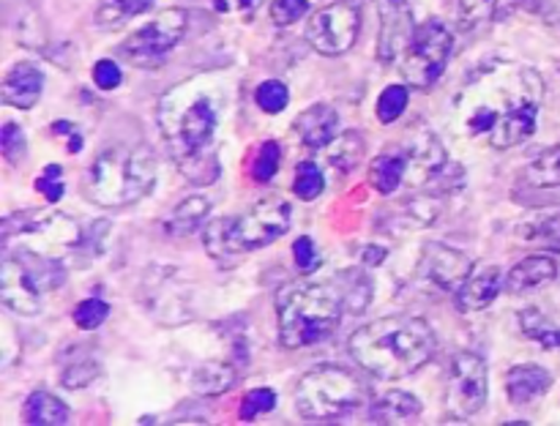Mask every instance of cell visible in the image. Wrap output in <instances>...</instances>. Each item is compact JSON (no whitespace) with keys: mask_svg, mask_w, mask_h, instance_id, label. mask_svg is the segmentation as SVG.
I'll return each instance as SVG.
<instances>
[{"mask_svg":"<svg viewBox=\"0 0 560 426\" xmlns=\"http://www.w3.org/2000/svg\"><path fill=\"white\" fill-rule=\"evenodd\" d=\"M545 82L528 66L492 63L476 71L454 98L457 120L470 137H487L506 151L536 131Z\"/></svg>","mask_w":560,"mask_h":426,"instance_id":"cell-1","label":"cell"},{"mask_svg":"<svg viewBox=\"0 0 560 426\" xmlns=\"http://www.w3.org/2000/svg\"><path fill=\"white\" fill-rule=\"evenodd\" d=\"M222 91L208 80H186L170 87L159 102L162 129L173 162L189 184L208 186L219 178L222 167L213 153V140L222 118Z\"/></svg>","mask_w":560,"mask_h":426,"instance_id":"cell-2","label":"cell"},{"mask_svg":"<svg viewBox=\"0 0 560 426\" xmlns=\"http://www.w3.org/2000/svg\"><path fill=\"white\" fill-rule=\"evenodd\" d=\"M348 350L366 375L394 382L430 364L438 336L424 317L394 315L359 328L350 336Z\"/></svg>","mask_w":560,"mask_h":426,"instance_id":"cell-3","label":"cell"},{"mask_svg":"<svg viewBox=\"0 0 560 426\" xmlns=\"http://www.w3.org/2000/svg\"><path fill=\"white\" fill-rule=\"evenodd\" d=\"M345 311L348 304L334 279L290 284L277 295L279 342L288 350L312 347L337 331Z\"/></svg>","mask_w":560,"mask_h":426,"instance_id":"cell-4","label":"cell"},{"mask_svg":"<svg viewBox=\"0 0 560 426\" xmlns=\"http://www.w3.org/2000/svg\"><path fill=\"white\" fill-rule=\"evenodd\" d=\"M159 164L148 145H113L93 158L85 178L88 200L102 208H126L156 186Z\"/></svg>","mask_w":560,"mask_h":426,"instance_id":"cell-5","label":"cell"},{"mask_svg":"<svg viewBox=\"0 0 560 426\" xmlns=\"http://www.w3.org/2000/svg\"><path fill=\"white\" fill-rule=\"evenodd\" d=\"M293 205L284 197H266L235 218H217L202 229L206 251L219 262H230L246 251L271 246L290 229Z\"/></svg>","mask_w":560,"mask_h":426,"instance_id":"cell-6","label":"cell"},{"mask_svg":"<svg viewBox=\"0 0 560 426\" xmlns=\"http://www.w3.org/2000/svg\"><path fill=\"white\" fill-rule=\"evenodd\" d=\"M370 399V386L345 366H315L295 386V410L301 418L337 421Z\"/></svg>","mask_w":560,"mask_h":426,"instance_id":"cell-7","label":"cell"},{"mask_svg":"<svg viewBox=\"0 0 560 426\" xmlns=\"http://www.w3.org/2000/svg\"><path fill=\"white\" fill-rule=\"evenodd\" d=\"M66 279V271L55 257L22 249L16 257L0 262V298L14 315L36 317L42 311L44 293L55 289Z\"/></svg>","mask_w":560,"mask_h":426,"instance_id":"cell-8","label":"cell"},{"mask_svg":"<svg viewBox=\"0 0 560 426\" xmlns=\"http://www.w3.org/2000/svg\"><path fill=\"white\" fill-rule=\"evenodd\" d=\"M454 36L441 20H427L416 27L402 58V76L416 91H430L446 71Z\"/></svg>","mask_w":560,"mask_h":426,"instance_id":"cell-9","label":"cell"},{"mask_svg":"<svg viewBox=\"0 0 560 426\" xmlns=\"http://www.w3.org/2000/svg\"><path fill=\"white\" fill-rule=\"evenodd\" d=\"M14 235L20 238H33L38 240L36 246L38 255L55 257V249L69 251V249H80L85 246V229L74 222L66 213H55V211H25V213H14L3 222V244H9Z\"/></svg>","mask_w":560,"mask_h":426,"instance_id":"cell-10","label":"cell"},{"mask_svg":"<svg viewBox=\"0 0 560 426\" xmlns=\"http://www.w3.org/2000/svg\"><path fill=\"white\" fill-rule=\"evenodd\" d=\"M361 14H364V0H334L306 22V42L326 58L345 55L359 42Z\"/></svg>","mask_w":560,"mask_h":426,"instance_id":"cell-11","label":"cell"},{"mask_svg":"<svg viewBox=\"0 0 560 426\" xmlns=\"http://www.w3.org/2000/svg\"><path fill=\"white\" fill-rule=\"evenodd\" d=\"M186 27H189V14L184 9L162 11L120 44V55L131 63H156L170 49L178 47L180 38L186 36Z\"/></svg>","mask_w":560,"mask_h":426,"instance_id":"cell-12","label":"cell"},{"mask_svg":"<svg viewBox=\"0 0 560 426\" xmlns=\"http://www.w3.org/2000/svg\"><path fill=\"white\" fill-rule=\"evenodd\" d=\"M487 397H490L487 360L479 353L459 350L448 366V404L457 415L470 418L485 410Z\"/></svg>","mask_w":560,"mask_h":426,"instance_id":"cell-13","label":"cell"},{"mask_svg":"<svg viewBox=\"0 0 560 426\" xmlns=\"http://www.w3.org/2000/svg\"><path fill=\"white\" fill-rule=\"evenodd\" d=\"M474 271L468 255L448 244H427L419 260V279L438 293H457L459 284Z\"/></svg>","mask_w":560,"mask_h":426,"instance_id":"cell-14","label":"cell"},{"mask_svg":"<svg viewBox=\"0 0 560 426\" xmlns=\"http://www.w3.org/2000/svg\"><path fill=\"white\" fill-rule=\"evenodd\" d=\"M381 16V38H377V58L381 63H394L408 49L416 33L413 9L408 0H375Z\"/></svg>","mask_w":560,"mask_h":426,"instance_id":"cell-15","label":"cell"},{"mask_svg":"<svg viewBox=\"0 0 560 426\" xmlns=\"http://www.w3.org/2000/svg\"><path fill=\"white\" fill-rule=\"evenodd\" d=\"M405 151H408V184L413 186L430 184L448 162L446 147L430 129H419L416 137H408Z\"/></svg>","mask_w":560,"mask_h":426,"instance_id":"cell-16","label":"cell"},{"mask_svg":"<svg viewBox=\"0 0 560 426\" xmlns=\"http://www.w3.org/2000/svg\"><path fill=\"white\" fill-rule=\"evenodd\" d=\"M503 284H506V279H503L501 268L479 265L474 268V271L468 273V279L457 287L454 304H457V309L463 311V315H474V311L485 309V306H490L492 300L501 295Z\"/></svg>","mask_w":560,"mask_h":426,"instance_id":"cell-17","label":"cell"},{"mask_svg":"<svg viewBox=\"0 0 560 426\" xmlns=\"http://www.w3.org/2000/svg\"><path fill=\"white\" fill-rule=\"evenodd\" d=\"M558 276V262L552 255H530L520 260L512 271L506 273V289L512 295L534 293L545 287Z\"/></svg>","mask_w":560,"mask_h":426,"instance_id":"cell-18","label":"cell"},{"mask_svg":"<svg viewBox=\"0 0 560 426\" xmlns=\"http://www.w3.org/2000/svg\"><path fill=\"white\" fill-rule=\"evenodd\" d=\"M339 129V115L331 104H315L306 113H301V118L295 120V131H299L301 142L306 147H331V142L337 140Z\"/></svg>","mask_w":560,"mask_h":426,"instance_id":"cell-19","label":"cell"},{"mask_svg":"<svg viewBox=\"0 0 560 426\" xmlns=\"http://www.w3.org/2000/svg\"><path fill=\"white\" fill-rule=\"evenodd\" d=\"M44 71L33 63H16L3 80V102L16 109H31L42 98Z\"/></svg>","mask_w":560,"mask_h":426,"instance_id":"cell-20","label":"cell"},{"mask_svg":"<svg viewBox=\"0 0 560 426\" xmlns=\"http://www.w3.org/2000/svg\"><path fill=\"white\" fill-rule=\"evenodd\" d=\"M552 388L550 369L539 364H520L512 366L506 375V393L512 404H528L534 399L545 397Z\"/></svg>","mask_w":560,"mask_h":426,"instance_id":"cell-21","label":"cell"},{"mask_svg":"<svg viewBox=\"0 0 560 426\" xmlns=\"http://www.w3.org/2000/svg\"><path fill=\"white\" fill-rule=\"evenodd\" d=\"M514 238H517V244L536 246V249L560 251V208L536 211L534 216L517 222Z\"/></svg>","mask_w":560,"mask_h":426,"instance_id":"cell-22","label":"cell"},{"mask_svg":"<svg viewBox=\"0 0 560 426\" xmlns=\"http://www.w3.org/2000/svg\"><path fill=\"white\" fill-rule=\"evenodd\" d=\"M402 180H408V151H405V145L386 147V151L372 158V189L381 191V194H394L402 186Z\"/></svg>","mask_w":560,"mask_h":426,"instance_id":"cell-23","label":"cell"},{"mask_svg":"<svg viewBox=\"0 0 560 426\" xmlns=\"http://www.w3.org/2000/svg\"><path fill=\"white\" fill-rule=\"evenodd\" d=\"M238 382V369L224 360H206L191 371V391L200 397H222Z\"/></svg>","mask_w":560,"mask_h":426,"instance_id":"cell-24","label":"cell"},{"mask_svg":"<svg viewBox=\"0 0 560 426\" xmlns=\"http://www.w3.org/2000/svg\"><path fill=\"white\" fill-rule=\"evenodd\" d=\"M208 213H211V202L206 197H186L184 202L173 208L167 218H164V229L175 238H184V235L197 233V229L206 224Z\"/></svg>","mask_w":560,"mask_h":426,"instance_id":"cell-25","label":"cell"},{"mask_svg":"<svg viewBox=\"0 0 560 426\" xmlns=\"http://www.w3.org/2000/svg\"><path fill=\"white\" fill-rule=\"evenodd\" d=\"M421 413L419 397L408 391H388L372 404V421L375 424H405L408 418H416Z\"/></svg>","mask_w":560,"mask_h":426,"instance_id":"cell-26","label":"cell"},{"mask_svg":"<svg viewBox=\"0 0 560 426\" xmlns=\"http://www.w3.org/2000/svg\"><path fill=\"white\" fill-rule=\"evenodd\" d=\"M22 413H25V424L31 426H63L71 418L69 407L49 391H33Z\"/></svg>","mask_w":560,"mask_h":426,"instance_id":"cell-27","label":"cell"},{"mask_svg":"<svg viewBox=\"0 0 560 426\" xmlns=\"http://www.w3.org/2000/svg\"><path fill=\"white\" fill-rule=\"evenodd\" d=\"M334 282L339 284L345 295V304H348L350 315H364L366 306L372 304V295H375V287H372V279L366 276L361 268H353V271H345L334 276Z\"/></svg>","mask_w":560,"mask_h":426,"instance_id":"cell-28","label":"cell"},{"mask_svg":"<svg viewBox=\"0 0 560 426\" xmlns=\"http://www.w3.org/2000/svg\"><path fill=\"white\" fill-rule=\"evenodd\" d=\"M517 320H520V328H523L525 336L534 339V342H539L541 347H547V350L560 347V328L541 309L528 306V309L520 311Z\"/></svg>","mask_w":560,"mask_h":426,"instance_id":"cell-29","label":"cell"},{"mask_svg":"<svg viewBox=\"0 0 560 426\" xmlns=\"http://www.w3.org/2000/svg\"><path fill=\"white\" fill-rule=\"evenodd\" d=\"M523 178L539 189H558L560 186V142L541 151L534 162L525 167Z\"/></svg>","mask_w":560,"mask_h":426,"instance_id":"cell-30","label":"cell"},{"mask_svg":"<svg viewBox=\"0 0 560 426\" xmlns=\"http://www.w3.org/2000/svg\"><path fill=\"white\" fill-rule=\"evenodd\" d=\"M153 3L156 0H98L96 22L102 27H118L135 16L145 14L148 9H153Z\"/></svg>","mask_w":560,"mask_h":426,"instance_id":"cell-31","label":"cell"},{"mask_svg":"<svg viewBox=\"0 0 560 426\" xmlns=\"http://www.w3.org/2000/svg\"><path fill=\"white\" fill-rule=\"evenodd\" d=\"M361 156H364V140H361L359 131H348L331 142V164L339 173H350V169L359 167Z\"/></svg>","mask_w":560,"mask_h":426,"instance_id":"cell-32","label":"cell"},{"mask_svg":"<svg viewBox=\"0 0 560 426\" xmlns=\"http://www.w3.org/2000/svg\"><path fill=\"white\" fill-rule=\"evenodd\" d=\"M498 14V0H459L457 20L465 31H481Z\"/></svg>","mask_w":560,"mask_h":426,"instance_id":"cell-33","label":"cell"},{"mask_svg":"<svg viewBox=\"0 0 560 426\" xmlns=\"http://www.w3.org/2000/svg\"><path fill=\"white\" fill-rule=\"evenodd\" d=\"M323 189H326V175H323V169L317 167L315 162H301L299 167H295V180H293V191L299 200H317V197L323 194Z\"/></svg>","mask_w":560,"mask_h":426,"instance_id":"cell-34","label":"cell"},{"mask_svg":"<svg viewBox=\"0 0 560 426\" xmlns=\"http://www.w3.org/2000/svg\"><path fill=\"white\" fill-rule=\"evenodd\" d=\"M408 102H410V85H388L386 91L381 93V98H377V120H381L383 126L394 123V120H399L405 115V109H408Z\"/></svg>","mask_w":560,"mask_h":426,"instance_id":"cell-35","label":"cell"},{"mask_svg":"<svg viewBox=\"0 0 560 426\" xmlns=\"http://www.w3.org/2000/svg\"><path fill=\"white\" fill-rule=\"evenodd\" d=\"M279 162H282V145L277 140H266L257 147V156L252 162V178L257 184H268L279 173Z\"/></svg>","mask_w":560,"mask_h":426,"instance_id":"cell-36","label":"cell"},{"mask_svg":"<svg viewBox=\"0 0 560 426\" xmlns=\"http://www.w3.org/2000/svg\"><path fill=\"white\" fill-rule=\"evenodd\" d=\"M255 102H257V107L262 109V113H268V115L282 113V109L290 104L288 85H284V82H279V80L262 82V85H257V91H255Z\"/></svg>","mask_w":560,"mask_h":426,"instance_id":"cell-37","label":"cell"},{"mask_svg":"<svg viewBox=\"0 0 560 426\" xmlns=\"http://www.w3.org/2000/svg\"><path fill=\"white\" fill-rule=\"evenodd\" d=\"M277 407V393L271 388H252L244 399H241V421H255L257 415L262 413H271Z\"/></svg>","mask_w":560,"mask_h":426,"instance_id":"cell-38","label":"cell"},{"mask_svg":"<svg viewBox=\"0 0 560 426\" xmlns=\"http://www.w3.org/2000/svg\"><path fill=\"white\" fill-rule=\"evenodd\" d=\"M98 371H102V366H98L96 358H82L66 366L63 375H60V382H63V388L77 391V388L91 386V382L98 377Z\"/></svg>","mask_w":560,"mask_h":426,"instance_id":"cell-39","label":"cell"},{"mask_svg":"<svg viewBox=\"0 0 560 426\" xmlns=\"http://www.w3.org/2000/svg\"><path fill=\"white\" fill-rule=\"evenodd\" d=\"M107 317H109V304H104L102 298H88L74 306V326L80 328V331H93V328L102 326Z\"/></svg>","mask_w":560,"mask_h":426,"instance_id":"cell-40","label":"cell"},{"mask_svg":"<svg viewBox=\"0 0 560 426\" xmlns=\"http://www.w3.org/2000/svg\"><path fill=\"white\" fill-rule=\"evenodd\" d=\"M0 151L9 158V164H20L27 153L25 131L16 123H5L3 129H0Z\"/></svg>","mask_w":560,"mask_h":426,"instance_id":"cell-41","label":"cell"},{"mask_svg":"<svg viewBox=\"0 0 560 426\" xmlns=\"http://www.w3.org/2000/svg\"><path fill=\"white\" fill-rule=\"evenodd\" d=\"M310 11V0H273L271 3V20L279 27H288L299 22L301 16Z\"/></svg>","mask_w":560,"mask_h":426,"instance_id":"cell-42","label":"cell"},{"mask_svg":"<svg viewBox=\"0 0 560 426\" xmlns=\"http://www.w3.org/2000/svg\"><path fill=\"white\" fill-rule=\"evenodd\" d=\"M36 189L47 197V202H60V197H63L66 191L63 169H60V164H49V167L38 175Z\"/></svg>","mask_w":560,"mask_h":426,"instance_id":"cell-43","label":"cell"},{"mask_svg":"<svg viewBox=\"0 0 560 426\" xmlns=\"http://www.w3.org/2000/svg\"><path fill=\"white\" fill-rule=\"evenodd\" d=\"M120 80H124V74H120V66L115 63V60L102 58L93 63V82H96L98 91H115V87L120 85Z\"/></svg>","mask_w":560,"mask_h":426,"instance_id":"cell-44","label":"cell"},{"mask_svg":"<svg viewBox=\"0 0 560 426\" xmlns=\"http://www.w3.org/2000/svg\"><path fill=\"white\" fill-rule=\"evenodd\" d=\"M293 257H295V265H299L301 273H312L320 268V255L315 249V240L312 238H299L293 244Z\"/></svg>","mask_w":560,"mask_h":426,"instance_id":"cell-45","label":"cell"},{"mask_svg":"<svg viewBox=\"0 0 560 426\" xmlns=\"http://www.w3.org/2000/svg\"><path fill=\"white\" fill-rule=\"evenodd\" d=\"M217 14H252L260 5V0H208Z\"/></svg>","mask_w":560,"mask_h":426,"instance_id":"cell-46","label":"cell"},{"mask_svg":"<svg viewBox=\"0 0 560 426\" xmlns=\"http://www.w3.org/2000/svg\"><path fill=\"white\" fill-rule=\"evenodd\" d=\"M383 257H386V251L381 249V246H372V249H364V265L366 268H375V265H381L383 262Z\"/></svg>","mask_w":560,"mask_h":426,"instance_id":"cell-47","label":"cell"},{"mask_svg":"<svg viewBox=\"0 0 560 426\" xmlns=\"http://www.w3.org/2000/svg\"><path fill=\"white\" fill-rule=\"evenodd\" d=\"M514 3H523L525 5V0H514Z\"/></svg>","mask_w":560,"mask_h":426,"instance_id":"cell-48","label":"cell"}]
</instances>
